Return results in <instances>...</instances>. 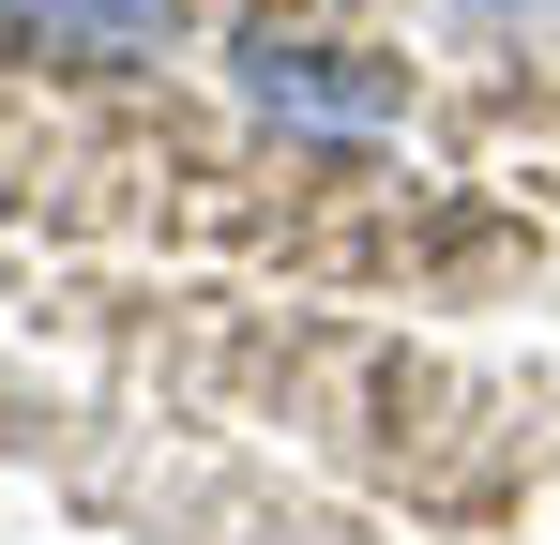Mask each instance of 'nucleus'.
<instances>
[{
	"mask_svg": "<svg viewBox=\"0 0 560 545\" xmlns=\"http://www.w3.org/2000/svg\"><path fill=\"white\" fill-rule=\"evenodd\" d=\"M243 91L273 106L288 137H394V121H409V91L364 77V61L318 46V31H243Z\"/></svg>",
	"mask_w": 560,
	"mask_h": 545,
	"instance_id": "1",
	"label": "nucleus"
},
{
	"mask_svg": "<svg viewBox=\"0 0 560 545\" xmlns=\"http://www.w3.org/2000/svg\"><path fill=\"white\" fill-rule=\"evenodd\" d=\"M0 31L61 46V61H167L183 46V0H0Z\"/></svg>",
	"mask_w": 560,
	"mask_h": 545,
	"instance_id": "2",
	"label": "nucleus"
}]
</instances>
